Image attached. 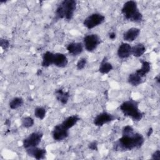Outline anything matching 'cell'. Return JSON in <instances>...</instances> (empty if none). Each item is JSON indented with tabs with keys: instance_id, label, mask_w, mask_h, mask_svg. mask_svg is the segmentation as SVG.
Masks as SVG:
<instances>
[{
	"instance_id": "obj_6",
	"label": "cell",
	"mask_w": 160,
	"mask_h": 160,
	"mask_svg": "<svg viewBox=\"0 0 160 160\" xmlns=\"http://www.w3.org/2000/svg\"><path fill=\"white\" fill-rule=\"evenodd\" d=\"M84 47L88 52L94 51L101 44V39L96 34H90L84 36L83 39Z\"/></svg>"
},
{
	"instance_id": "obj_21",
	"label": "cell",
	"mask_w": 160,
	"mask_h": 160,
	"mask_svg": "<svg viewBox=\"0 0 160 160\" xmlns=\"http://www.w3.org/2000/svg\"><path fill=\"white\" fill-rule=\"evenodd\" d=\"M146 47L142 43H138L131 48V54L136 58H139L146 52Z\"/></svg>"
},
{
	"instance_id": "obj_8",
	"label": "cell",
	"mask_w": 160,
	"mask_h": 160,
	"mask_svg": "<svg viewBox=\"0 0 160 160\" xmlns=\"http://www.w3.org/2000/svg\"><path fill=\"white\" fill-rule=\"evenodd\" d=\"M116 119V116L107 112H102L98 114L93 120V123L96 126L101 127L105 124L109 123Z\"/></svg>"
},
{
	"instance_id": "obj_1",
	"label": "cell",
	"mask_w": 160,
	"mask_h": 160,
	"mask_svg": "<svg viewBox=\"0 0 160 160\" xmlns=\"http://www.w3.org/2000/svg\"><path fill=\"white\" fill-rule=\"evenodd\" d=\"M144 142V136L134 131L133 128L126 125L122 129V136L113 143L116 151H127L140 148Z\"/></svg>"
},
{
	"instance_id": "obj_24",
	"label": "cell",
	"mask_w": 160,
	"mask_h": 160,
	"mask_svg": "<svg viewBox=\"0 0 160 160\" xmlns=\"http://www.w3.org/2000/svg\"><path fill=\"white\" fill-rule=\"evenodd\" d=\"M34 124V121L33 118L30 116L24 117L21 119V125L25 128H29L33 126Z\"/></svg>"
},
{
	"instance_id": "obj_2",
	"label": "cell",
	"mask_w": 160,
	"mask_h": 160,
	"mask_svg": "<svg viewBox=\"0 0 160 160\" xmlns=\"http://www.w3.org/2000/svg\"><path fill=\"white\" fill-rule=\"evenodd\" d=\"M77 2L75 0H64L58 6L54 16V20L65 19L70 21L72 19L76 9Z\"/></svg>"
},
{
	"instance_id": "obj_7",
	"label": "cell",
	"mask_w": 160,
	"mask_h": 160,
	"mask_svg": "<svg viewBox=\"0 0 160 160\" xmlns=\"http://www.w3.org/2000/svg\"><path fill=\"white\" fill-rule=\"evenodd\" d=\"M43 134L40 131L34 132L30 134L22 141V146L24 149L38 146L41 141Z\"/></svg>"
},
{
	"instance_id": "obj_27",
	"label": "cell",
	"mask_w": 160,
	"mask_h": 160,
	"mask_svg": "<svg viewBox=\"0 0 160 160\" xmlns=\"http://www.w3.org/2000/svg\"><path fill=\"white\" fill-rule=\"evenodd\" d=\"M98 142L96 141H94L91 142L88 144V148L89 149H91L92 151H98Z\"/></svg>"
},
{
	"instance_id": "obj_31",
	"label": "cell",
	"mask_w": 160,
	"mask_h": 160,
	"mask_svg": "<svg viewBox=\"0 0 160 160\" xmlns=\"http://www.w3.org/2000/svg\"><path fill=\"white\" fill-rule=\"evenodd\" d=\"M5 124H6V125H7V126H10V124H11V122H10V121H9V120H8V119H7V120L6 121V122H5Z\"/></svg>"
},
{
	"instance_id": "obj_13",
	"label": "cell",
	"mask_w": 160,
	"mask_h": 160,
	"mask_svg": "<svg viewBox=\"0 0 160 160\" xmlns=\"http://www.w3.org/2000/svg\"><path fill=\"white\" fill-rule=\"evenodd\" d=\"M68 59L67 56L61 52L54 53L53 64L58 68H64L68 65Z\"/></svg>"
},
{
	"instance_id": "obj_12",
	"label": "cell",
	"mask_w": 160,
	"mask_h": 160,
	"mask_svg": "<svg viewBox=\"0 0 160 160\" xmlns=\"http://www.w3.org/2000/svg\"><path fill=\"white\" fill-rule=\"evenodd\" d=\"M141 30L137 28H131L123 33V39L127 42L134 41L139 35Z\"/></svg>"
},
{
	"instance_id": "obj_5",
	"label": "cell",
	"mask_w": 160,
	"mask_h": 160,
	"mask_svg": "<svg viewBox=\"0 0 160 160\" xmlns=\"http://www.w3.org/2000/svg\"><path fill=\"white\" fill-rule=\"evenodd\" d=\"M105 21V17L100 13H92L86 18L83 21V25L88 29H91L102 24Z\"/></svg>"
},
{
	"instance_id": "obj_3",
	"label": "cell",
	"mask_w": 160,
	"mask_h": 160,
	"mask_svg": "<svg viewBox=\"0 0 160 160\" xmlns=\"http://www.w3.org/2000/svg\"><path fill=\"white\" fill-rule=\"evenodd\" d=\"M119 109L124 116L131 118L134 121H139L143 117V113L139 108V102L132 99L123 102Z\"/></svg>"
},
{
	"instance_id": "obj_29",
	"label": "cell",
	"mask_w": 160,
	"mask_h": 160,
	"mask_svg": "<svg viewBox=\"0 0 160 160\" xmlns=\"http://www.w3.org/2000/svg\"><path fill=\"white\" fill-rule=\"evenodd\" d=\"M116 38V32H111L109 34V38L111 40H114Z\"/></svg>"
},
{
	"instance_id": "obj_32",
	"label": "cell",
	"mask_w": 160,
	"mask_h": 160,
	"mask_svg": "<svg viewBox=\"0 0 160 160\" xmlns=\"http://www.w3.org/2000/svg\"><path fill=\"white\" fill-rule=\"evenodd\" d=\"M155 80L157 81V82L158 83H159V75L158 74L156 78H155Z\"/></svg>"
},
{
	"instance_id": "obj_15",
	"label": "cell",
	"mask_w": 160,
	"mask_h": 160,
	"mask_svg": "<svg viewBox=\"0 0 160 160\" xmlns=\"http://www.w3.org/2000/svg\"><path fill=\"white\" fill-rule=\"evenodd\" d=\"M54 94L56 99L62 104H67L70 96L69 92L68 91H64L62 88L56 89Z\"/></svg>"
},
{
	"instance_id": "obj_28",
	"label": "cell",
	"mask_w": 160,
	"mask_h": 160,
	"mask_svg": "<svg viewBox=\"0 0 160 160\" xmlns=\"http://www.w3.org/2000/svg\"><path fill=\"white\" fill-rule=\"evenodd\" d=\"M151 159L154 160H159L160 159V151H155L151 155Z\"/></svg>"
},
{
	"instance_id": "obj_4",
	"label": "cell",
	"mask_w": 160,
	"mask_h": 160,
	"mask_svg": "<svg viewBox=\"0 0 160 160\" xmlns=\"http://www.w3.org/2000/svg\"><path fill=\"white\" fill-rule=\"evenodd\" d=\"M121 13L126 19L132 22H141L143 19V16L139 11L135 1H126L122 6Z\"/></svg>"
},
{
	"instance_id": "obj_18",
	"label": "cell",
	"mask_w": 160,
	"mask_h": 160,
	"mask_svg": "<svg viewBox=\"0 0 160 160\" xmlns=\"http://www.w3.org/2000/svg\"><path fill=\"white\" fill-rule=\"evenodd\" d=\"M112 69H113L112 65L108 61L107 57H104L100 63L98 70L100 73L102 74H108Z\"/></svg>"
},
{
	"instance_id": "obj_9",
	"label": "cell",
	"mask_w": 160,
	"mask_h": 160,
	"mask_svg": "<svg viewBox=\"0 0 160 160\" xmlns=\"http://www.w3.org/2000/svg\"><path fill=\"white\" fill-rule=\"evenodd\" d=\"M69 136V129L65 128L62 124L56 125L52 131V136L54 140L56 141H61Z\"/></svg>"
},
{
	"instance_id": "obj_11",
	"label": "cell",
	"mask_w": 160,
	"mask_h": 160,
	"mask_svg": "<svg viewBox=\"0 0 160 160\" xmlns=\"http://www.w3.org/2000/svg\"><path fill=\"white\" fill-rule=\"evenodd\" d=\"M131 46L126 42H121L117 51L118 56L121 59H126L131 55Z\"/></svg>"
},
{
	"instance_id": "obj_26",
	"label": "cell",
	"mask_w": 160,
	"mask_h": 160,
	"mask_svg": "<svg viewBox=\"0 0 160 160\" xmlns=\"http://www.w3.org/2000/svg\"><path fill=\"white\" fill-rule=\"evenodd\" d=\"M9 42L8 39L1 38L0 39V46L1 48L4 50H7L9 47Z\"/></svg>"
},
{
	"instance_id": "obj_25",
	"label": "cell",
	"mask_w": 160,
	"mask_h": 160,
	"mask_svg": "<svg viewBox=\"0 0 160 160\" xmlns=\"http://www.w3.org/2000/svg\"><path fill=\"white\" fill-rule=\"evenodd\" d=\"M87 64V59L84 58H82L78 60L76 64V68L78 70L83 69Z\"/></svg>"
},
{
	"instance_id": "obj_23",
	"label": "cell",
	"mask_w": 160,
	"mask_h": 160,
	"mask_svg": "<svg viewBox=\"0 0 160 160\" xmlns=\"http://www.w3.org/2000/svg\"><path fill=\"white\" fill-rule=\"evenodd\" d=\"M34 116L40 120H42L46 114V110L43 107H37L34 109Z\"/></svg>"
},
{
	"instance_id": "obj_19",
	"label": "cell",
	"mask_w": 160,
	"mask_h": 160,
	"mask_svg": "<svg viewBox=\"0 0 160 160\" xmlns=\"http://www.w3.org/2000/svg\"><path fill=\"white\" fill-rule=\"evenodd\" d=\"M141 67L139 69H138L135 72L139 75L142 78H144L146 74H148L151 70V64L147 61H141Z\"/></svg>"
},
{
	"instance_id": "obj_22",
	"label": "cell",
	"mask_w": 160,
	"mask_h": 160,
	"mask_svg": "<svg viewBox=\"0 0 160 160\" xmlns=\"http://www.w3.org/2000/svg\"><path fill=\"white\" fill-rule=\"evenodd\" d=\"M24 104V100L21 97H15L9 102V106L11 109H16L22 106Z\"/></svg>"
},
{
	"instance_id": "obj_14",
	"label": "cell",
	"mask_w": 160,
	"mask_h": 160,
	"mask_svg": "<svg viewBox=\"0 0 160 160\" xmlns=\"http://www.w3.org/2000/svg\"><path fill=\"white\" fill-rule=\"evenodd\" d=\"M66 49L72 56H78L83 51V45L81 42H71L68 44Z\"/></svg>"
},
{
	"instance_id": "obj_20",
	"label": "cell",
	"mask_w": 160,
	"mask_h": 160,
	"mask_svg": "<svg viewBox=\"0 0 160 160\" xmlns=\"http://www.w3.org/2000/svg\"><path fill=\"white\" fill-rule=\"evenodd\" d=\"M128 81L131 86H138L144 82V79L136 72H134L128 76Z\"/></svg>"
},
{
	"instance_id": "obj_30",
	"label": "cell",
	"mask_w": 160,
	"mask_h": 160,
	"mask_svg": "<svg viewBox=\"0 0 160 160\" xmlns=\"http://www.w3.org/2000/svg\"><path fill=\"white\" fill-rule=\"evenodd\" d=\"M152 132H153V129H152V128H150L148 129V132H147V136H148V137L150 136L152 134Z\"/></svg>"
},
{
	"instance_id": "obj_10",
	"label": "cell",
	"mask_w": 160,
	"mask_h": 160,
	"mask_svg": "<svg viewBox=\"0 0 160 160\" xmlns=\"http://www.w3.org/2000/svg\"><path fill=\"white\" fill-rule=\"evenodd\" d=\"M26 152L28 156L38 160L44 159L46 155V150L45 149L38 148V146L27 148L26 149Z\"/></svg>"
},
{
	"instance_id": "obj_17",
	"label": "cell",
	"mask_w": 160,
	"mask_h": 160,
	"mask_svg": "<svg viewBox=\"0 0 160 160\" xmlns=\"http://www.w3.org/2000/svg\"><path fill=\"white\" fill-rule=\"evenodd\" d=\"M54 53L46 51L45 52L42 57V62L41 66L44 68H48L51 65L53 64V60H54Z\"/></svg>"
},
{
	"instance_id": "obj_16",
	"label": "cell",
	"mask_w": 160,
	"mask_h": 160,
	"mask_svg": "<svg viewBox=\"0 0 160 160\" xmlns=\"http://www.w3.org/2000/svg\"><path fill=\"white\" fill-rule=\"evenodd\" d=\"M80 120V118L78 115H72L66 118L62 122V125L66 128L67 129H69L75 126L77 122Z\"/></svg>"
}]
</instances>
